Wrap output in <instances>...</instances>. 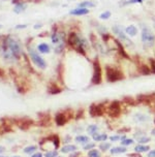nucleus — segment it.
Segmentation results:
<instances>
[{
  "label": "nucleus",
  "instance_id": "nucleus-15",
  "mask_svg": "<svg viewBox=\"0 0 155 157\" xmlns=\"http://www.w3.org/2000/svg\"><path fill=\"white\" fill-rule=\"evenodd\" d=\"M90 42H91V46H92L97 52H99V53H101V54H104V53H106L103 46L101 44L99 39L97 38V36H96L94 33L90 34Z\"/></svg>",
  "mask_w": 155,
  "mask_h": 157
},
{
  "label": "nucleus",
  "instance_id": "nucleus-31",
  "mask_svg": "<svg viewBox=\"0 0 155 157\" xmlns=\"http://www.w3.org/2000/svg\"><path fill=\"white\" fill-rule=\"evenodd\" d=\"M123 101L125 103H127V104H135V99H133L132 97H124Z\"/></svg>",
  "mask_w": 155,
  "mask_h": 157
},
{
  "label": "nucleus",
  "instance_id": "nucleus-38",
  "mask_svg": "<svg viewBox=\"0 0 155 157\" xmlns=\"http://www.w3.org/2000/svg\"><path fill=\"white\" fill-rule=\"evenodd\" d=\"M150 141V139L149 137H139V142L140 143H148Z\"/></svg>",
  "mask_w": 155,
  "mask_h": 157
},
{
  "label": "nucleus",
  "instance_id": "nucleus-26",
  "mask_svg": "<svg viewBox=\"0 0 155 157\" xmlns=\"http://www.w3.org/2000/svg\"><path fill=\"white\" fill-rule=\"evenodd\" d=\"M25 9H26V4L25 3H18L17 6L15 7V11L17 13H22V11H24Z\"/></svg>",
  "mask_w": 155,
  "mask_h": 157
},
{
  "label": "nucleus",
  "instance_id": "nucleus-18",
  "mask_svg": "<svg viewBox=\"0 0 155 157\" xmlns=\"http://www.w3.org/2000/svg\"><path fill=\"white\" fill-rule=\"evenodd\" d=\"M48 90H49V92L51 93V94H58V93L61 92V88L57 85L56 83L51 82L49 85V88H48Z\"/></svg>",
  "mask_w": 155,
  "mask_h": 157
},
{
  "label": "nucleus",
  "instance_id": "nucleus-39",
  "mask_svg": "<svg viewBox=\"0 0 155 157\" xmlns=\"http://www.w3.org/2000/svg\"><path fill=\"white\" fill-rule=\"evenodd\" d=\"M121 142H122V145L127 146V145H131L132 144V139H124V141H121Z\"/></svg>",
  "mask_w": 155,
  "mask_h": 157
},
{
  "label": "nucleus",
  "instance_id": "nucleus-14",
  "mask_svg": "<svg viewBox=\"0 0 155 157\" xmlns=\"http://www.w3.org/2000/svg\"><path fill=\"white\" fill-rule=\"evenodd\" d=\"M137 101L143 104H150L155 101V93H148V94H140L137 97Z\"/></svg>",
  "mask_w": 155,
  "mask_h": 157
},
{
  "label": "nucleus",
  "instance_id": "nucleus-13",
  "mask_svg": "<svg viewBox=\"0 0 155 157\" xmlns=\"http://www.w3.org/2000/svg\"><path fill=\"white\" fill-rule=\"evenodd\" d=\"M106 111V108L103 106V104L101 103H93L91 104L90 108H89V113L92 117H99L102 116L103 113Z\"/></svg>",
  "mask_w": 155,
  "mask_h": 157
},
{
  "label": "nucleus",
  "instance_id": "nucleus-9",
  "mask_svg": "<svg viewBox=\"0 0 155 157\" xmlns=\"http://www.w3.org/2000/svg\"><path fill=\"white\" fill-rule=\"evenodd\" d=\"M29 57H30V59L33 61V63L38 67V68H40V69H44V68H46V61L36 53L34 49H29Z\"/></svg>",
  "mask_w": 155,
  "mask_h": 157
},
{
  "label": "nucleus",
  "instance_id": "nucleus-29",
  "mask_svg": "<svg viewBox=\"0 0 155 157\" xmlns=\"http://www.w3.org/2000/svg\"><path fill=\"white\" fill-rule=\"evenodd\" d=\"M148 150H149V147H147V146H143V145H139V146L135 147V152H137V153L147 152Z\"/></svg>",
  "mask_w": 155,
  "mask_h": 157
},
{
  "label": "nucleus",
  "instance_id": "nucleus-34",
  "mask_svg": "<svg viewBox=\"0 0 155 157\" xmlns=\"http://www.w3.org/2000/svg\"><path fill=\"white\" fill-rule=\"evenodd\" d=\"M150 62V69H151V72H153V73H155V59H153V58H151V59L149 60Z\"/></svg>",
  "mask_w": 155,
  "mask_h": 157
},
{
  "label": "nucleus",
  "instance_id": "nucleus-51",
  "mask_svg": "<svg viewBox=\"0 0 155 157\" xmlns=\"http://www.w3.org/2000/svg\"><path fill=\"white\" fill-rule=\"evenodd\" d=\"M56 157H60V156H56Z\"/></svg>",
  "mask_w": 155,
  "mask_h": 157
},
{
  "label": "nucleus",
  "instance_id": "nucleus-4",
  "mask_svg": "<svg viewBox=\"0 0 155 157\" xmlns=\"http://www.w3.org/2000/svg\"><path fill=\"white\" fill-rule=\"evenodd\" d=\"M93 66V73H92V79H91V83L92 85H99L102 82V70H101V65L100 62L97 58L93 60L92 63Z\"/></svg>",
  "mask_w": 155,
  "mask_h": 157
},
{
  "label": "nucleus",
  "instance_id": "nucleus-30",
  "mask_svg": "<svg viewBox=\"0 0 155 157\" xmlns=\"http://www.w3.org/2000/svg\"><path fill=\"white\" fill-rule=\"evenodd\" d=\"M97 130H98V127L96 126V125H90V126L88 127V132H89V133H91V134L96 133V132H97Z\"/></svg>",
  "mask_w": 155,
  "mask_h": 157
},
{
  "label": "nucleus",
  "instance_id": "nucleus-3",
  "mask_svg": "<svg viewBox=\"0 0 155 157\" xmlns=\"http://www.w3.org/2000/svg\"><path fill=\"white\" fill-rule=\"evenodd\" d=\"M106 81L110 83L119 82L124 80L125 75L123 70L117 65H106Z\"/></svg>",
  "mask_w": 155,
  "mask_h": 157
},
{
  "label": "nucleus",
  "instance_id": "nucleus-11",
  "mask_svg": "<svg viewBox=\"0 0 155 157\" xmlns=\"http://www.w3.org/2000/svg\"><path fill=\"white\" fill-rule=\"evenodd\" d=\"M44 144H46V146H44V147L42 148L44 150L49 149L50 144L53 146L54 149H57V148L59 147V137H58V135H51V137H46V139H44L41 141L39 145H44Z\"/></svg>",
  "mask_w": 155,
  "mask_h": 157
},
{
  "label": "nucleus",
  "instance_id": "nucleus-37",
  "mask_svg": "<svg viewBox=\"0 0 155 157\" xmlns=\"http://www.w3.org/2000/svg\"><path fill=\"white\" fill-rule=\"evenodd\" d=\"M57 156V151H49L46 153V157H56Z\"/></svg>",
  "mask_w": 155,
  "mask_h": 157
},
{
  "label": "nucleus",
  "instance_id": "nucleus-27",
  "mask_svg": "<svg viewBox=\"0 0 155 157\" xmlns=\"http://www.w3.org/2000/svg\"><path fill=\"white\" fill-rule=\"evenodd\" d=\"M124 152H126V149L123 147H116L111 149L112 154H119V153H124Z\"/></svg>",
  "mask_w": 155,
  "mask_h": 157
},
{
  "label": "nucleus",
  "instance_id": "nucleus-1",
  "mask_svg": "<svg viewBox=\"0 0 155 157\" xmlns=\"http://www.w3.org/2000/svg\"><path fill=\"white\" fill-rule=\"evenodd\" d=\"M2 51L5 57L11 55L16 59H20L22 56V46L18 42V40L11 38L10 36L5 37L2 42Z\"/></svg>",
  "mask_w": 155,
  "mask_h": 157
},
{
  "label": "nucleus",
  "instance_id": "nucleus-48",
  "mask_svg": "<svg viewBox=\"0 0 155 157\" xmlns=\"http://www.w3.org/2000/svg\"><path fill=\"white\" fill-rule=\"evenodd\" d=\"M152 135H154V137H155V128L152 130Z\"/></svg>",
  "mask_w": 155,
  "mask_h": 157
},
{
  "label": "nucleus",
  "instance_id": "nucleus-24",
  "mask_svg": "<svg viewBox=\"0 0 155 157\" xmlns=\"http://www.w3.org/2000/svg\"><path fill=\"white\" fill-rule=\"evenodd\" d=\"M75 146H73V145H67V146H64V147L62 148L61 151L63 153H69V152H73V151H75Z\"/></svg>",
  "mask_w": 155,
  "mask_h": 157
},
{
  "label": "nucleus",
  "instance_id": "nucleus-43",
  "mask_svg": "<svg viewBox=\"0 0 155 157\" xmlns=\"http://www.w3.org/2000/svg\"><path fill=\"white\" fill-rule=\"evenodd\" d=\"M148 157H155V150H153V151L149 152V154H148Z\"/></svg>",
  "mask_w": 155,
  "mask_h": 157
},
{
  "label": "nucleus",
  "instance_id": "nucleus-49",
  "mask_svg": "<svg viewBox=\"0 0 155 157\" xmlns=\"http://www.w3.org/2000/svg\"><path fill=\"white\" fill-rule=\"evenodd\" d=\"M15 157H20V156H15Z\"/></svg>",
  "mask_w": 155,
  "mask_h": 157
},
{
  "label": "nucleus",
  "instance_id": "nucleus-35",
  "mask_svg": "<svg viewBox=\"0 0 155 157\" xmlns=\"http://www.w3.org/2000/svg\"><path fill=\"white\" fill-rule=\"evenodd\" d=\"M110 147H111V144H110V143H106V142L102 143V144L99 146V148H100L102 151H106V150H108Z\"/></svg>",
  "mask_w": 155,
  "mask_h": 157
},
{
  "label": "nucleus",
  "instance_id": "nucleus-22",
  "mask_svg": "<svg viewBox=\"0 0 155 157\" xmlns=\"http://www.w3.org/2000/svg\"><path fill=\"white\" fill-rule=\"evenodd\" d=\"M95 3L92 2V1H84V2L79 3L78 7H82V8H89V7H94L95 6Z\"/></svg>",
  "mask_w": 155,
  "mask_h": 157
},
{
  "label": "nucleus",
  "instance_id": "nucleus-36",
  "mask_svg": "<svg viewBox=\"0 0 155 157\" xmlns=\"http://www.w3.org/2000/svg\"><path fill=\"white\" fill-rule=\"evenodd\" d=\"M35 150H36L35 146H29V147H27V148L24 149V152L25 153H31V152H34Z\"/></svg>",
  "mask_w": 155,
  "mask_h": 157
},
{
  "label": "nucleus",
  "instance_id": "nucleus-41",
  "mask_svg": "<svg viewBox=\"0 0 155 157\" xmlns=\"http://www.w3.org/2000/svg\"><path fill=\"white\" fill-rule=\"evenodd\" d=\"M93 147H94V144H87V145L84 146V149L89 150V149H91V148H93Z\"/></svg>",
  "mask_w": 155,
  "mask_h": 157
},
{
  "label": "nucleus",
  "instance_id": "nucleus-23",
  "mask_svg": "<svg viewBox=\"0 0 155 157\" xmlns=\"http://www.w3.org/2000/svg\"><path fill=\"white\" fill-rule=\"evenodd\" d=\"M37 49L39 50V52H40V53H44V54H46V53H49V52H50V46H48L46 44H38Z\"/></svg>",
  "mask_w": 155,
  "mask_h": 157
},
{
  "label": "nucleus",
  "instance_id": "nucleus-50",
  "mask_svg": "<svg viewBox=\"0 0 155 157\" xmlns=\"http://www.w3.org/2000/svg\"><path fill=\"white\" fill-rule=\"evenodd\" d=\"M0 157H4V156H0Z\"/></svg>",
  "mask_w": 155,
  "mask_h": 157
},
{
  "label": "nucleus",
  "instance_id": "nucleus-40",
  "mask_svg": "<svg viewBox=\"0 0 155 157\" xmlns=\"http://www.w3.org/2000/svg\"><path fill=\"white\" fill-rule=\"evenodd\" d=\"M143 2V0H129L127 1V4H133V3H141Z\"/></svg>",
  "mask_w": 155,
  "mask_h": 157
},
{
  "label": "nucleus",
  "instance_id": "nucleus-28",
  "mask_svg": "<svg viewBox=\"0 0 155 157\" xmlns=\"http://www.w3.org/2000/svg\"><path fill=\"white\" fill-rule=\"evenodd\" d=\"M75 141L78 143H81V144H86V143H89V139L85 135H79V137H75Z\"/></svg>",
  "mask_w": 155,
  "mask_h": 157
},
{
  "label": "nucleus",
  "instance_id": "nucleus-17",
  "mask_svg": "<svg viewBox=\"0 0 155 157\" xmlns=\"http://www.w3.org/2000/svg\"><path fill=\"white\" fill-rule=\"evenodd\" d=\"M137 68H139L140 72L144 75H148L151 73V69H150V66H148L147 64L145 63H139L137 64Z\"/></svg>",
  "mask_w": 155,
  "mask_h": 157
},
{
  "label": "nucleus",
  "instance_id": "nucleus-32",
  "mask_svg": "<svg viewBox=\"0 0 155 157\" xmlns=\"http://www.w3.org/2000/svg\"><path fill=\"white\" fill-rule=\"evenodd\" d=\"M88 157H100V154L97 150H91L90 152L88 153Z\"/></svg>",
  "mask_w": 155,
  "mask_h": 157
},
{
  "label": "nucleus",
  "instance_id": "nucleus-10",
  "mask_svg": "<svg viewBox=\"0 0 155 157\" xmlns=\"http://www.w3.org/2000/svg\"><path fill=\"white\" fill-rule=\"evenodd\" d=\"M121 114V106L119 101H113L108 106V115L112 118H117Z\"/></svg>",
  "mask_w": 155,
  "mask_h": 157
},
{
  "label": "nucleus",
  "instance_id": "nucleus-44",
  "mask_svg": "<svg viewBox=\"0 0 155 157\" xmlns=\"http://www.w3.org/2000/svg\"><path fill=\"white\" fill-rule=\"evenodd\" d=\"M111 139H112V141H114V142H115V141H117V139H119V137H118V135H115V137H111Z\"/></svg>",
  "mask_w": 155,
  "mask_h": 157
},
{
  "label": "nucleus",
  "instance_id": "nucleus-16",
  "mask_svg": "<svg viewBox=\"0 0 155 157\" xmlns=\"http://www.w3.org/2000/svg\"><path fill=\"white\" fill-rule=\"evenodd\" d=\"M113 44L115 46V49L118 51V53L120 54V56L122 57V58H125V59H129V56L128 54L126 53V51L124 50V46L123 44H122L121 41L119 40V39H116V38H113Z\"/></svg>",
  "mask_w": 155,
  "mask_h": 157
},
{
  "label": "nucleus",
  "instance_id": "nucleus-7",
  "mask_svg": "<svg viewBox=\"0 0 155 157\" xmlns=\"http://www.w3.org/2000/svg\"><path fill=\"white\" fill-rule=\"evenodd\" d=\"M13 81H15V84H16V87L18 89V91L20 93H25L28 91L29 89V85L27 81H25L23 77L19 75L18 73H13Z\"/></svg>",
  "mask_w": 155,
  "mask_h": 157
},
{
  "label": "nucleus",
  "instance_id": "nucleus-8",
  "mask_svg": "<svg viewBox=\"0 0 155 157\" xmlns=\"http://www.w3.org/2000/svg\"><path fill=\"white\" fill-rule=\"evenodd\" d=\"M113 32L115 33V35L118 37V39L121 41L123 44H127V46H132L131 40H129V38L127 37L126 33L123 31L122 27H120L119 25H116L113 27Z\"/></svg>",
  "mask_w": 155,
  "mask_h": 157
},
{
  "label": "nucleus",
  "instance_id": "nucleus-2",
  "mask_svg": "<svg viewBox=\"0 0 155 157\" xmlns=\"http://www.w3.org/2000/svg\"><path fill=\"white\" fill-rule=\"evenodd\" d=\"M67 42H68L70 48L75 50L77 53L83 55V56H86L88 49V42L85 38L81 37L77 32H73V31L70 32L69 35H68V38H67Z\"/></svg>",
  "mask_w": 155,
  "mask_h": 157
},
{
  "label": "nucleus",
  "instance_id": "nucleus-25",
  "mask_svg": "<svg viewBox=\"0 0 155 157\" xmlns=\"http://www.w3.org/2000/svg\"><path fill=\"white\" fill-rule=\"evenodd\" d=\"M106 134H97V133H94L93 134V139L95 141H98V142H104L106 139Z\"/></svg>",
  "mask_w": 155,
  "mask_h": 157
},
{
  "label": "nucleus",
  "instance_id": "nucleus-6",
  "mask_svg": "<svg viewBox=\"0 0 155 157\" xmlns=\"http://www.w3.org/2000/svg\"><path fill=\"white\" fill-rule=\"evenodd\" d=\"M142 40L146 46H152L155 44V36L152 30L149 27H143L142 29Z\"/></svg>",
  "mask_w": 155,
  "mask_h": 157
},
{
  "label": "nucleus",
  "instance_id": "nucleus-19",
  "mask_svg": "<svg viewBox=\"0 0 155 157\" xmlns=\"http://www.w3.org/2000/svg\"><path fill=\"white\" fill-rule=\"evenodd\" d=\"M87 13H89V9H88V8H82V7H78L70 11V15H87Z\"/></svg>",
  "mask_w": 155,
  "mask_h": 157
},
{
  "label": "nucleus",
  "instance_id": "nucleus-47",
  "mask_svg": "<svg viewBox=\"0 0 155 157\" xmlns=\"http://www.w3.org/2000/svg\"><path fill=\"white\" fill-rule=\"evenodd\" d=\"M78 155H80V153H75V154H71L70 155V157H77Z\"/></svg>",
  "mask_w": 155,
  "mask_h": 157
},
{
  "label": "nucleus",
  "instance_id": "nucleus-20",
  "mask_svg": "<svg viewBox=\"0 0 155 157\" xmlns=\"http://www.w3.org/2000/svg\"><path fill=\"white\" fill-rule=\"evenodd\" d=\"M125 33L129 36H135L137 33V28L134 25H130L125 29Z\"/></svg>",
  "mask_w": 155,
  "mask_h": 157
},
{
  "label": "nucleus",
  "instance_id": "nucleus-5",
  "mask_svg": "<svg viewBox=\"0 0 155 157\" xmlns=\"http://www.w3.org/2000/svg\"><path fill=\"white\" fill-rule=\"evenodd\" d=\"M72 117H73V112L69 108H67L65 111H60L56 114L55 121H56V124L58 126H63L65 123L69 121Z\"/></svg>",
  "mask_w": 155,
  "mask_h": 157
},
{
  "label": "nucleus",
  "instance_id": "nucleus-33",
  "mask_svg": "<svg viewBox=\"0 0 155 157\" xmlns=\"http://www.w3.org/2000/svg\"><path fill=\"white\" fill-rule=\"evenodd\" d=\"M110 17H111V13L110 11H104V13H100V15H99V18L101 20H108Z\"/></svg>",
  "mask_w": 155,
  "mask_h": 157
},
{
  "label": "nucleus",
  "instance_id": "nucleus-12",
  "mask_svg": "<svg viewBox=\"0 0 155 157\" xmlns=\"http://www.w3.org/2000/svg\"><path fill=\"white\" fill-rule=\"evenodd\" d=\"M13 123H15L20 129L26 130V129H28L34 122H33V120H31V119L27 118V117H24V118L13 119Z\"/></svg>",
  "mask_w": 155,
  "mask_h": 157
},
{
  "label": "nucleus",
  "instance_id": "nucleus-45",
  "mask_svg": "<svg viewBox=\"0 0 155 157\" xmlns=\"http://www.w3.org/2000/svg\"><path fill=\"white\" fill-rule=\"evenodd\" d=\"M31 157H41V154L40 153H35V154H33Z\"/></svg>",
  "mask_w": 155,
  "mask_h": 157
},
{
  "label": "nucleus",
  "instance_id": "nucleus-21",
  "mask_svg": "<svg viewBox=\"0 0 155 157\" xmlns=\"http://www.w3.org/2000/svg\"><path fill=\"white\" fill-rule=\"evenodd\" d=\"M133 119L135 122L142 123V122H145V121H147V120H149V117L146 116V115H143V114H135Z\"/></svg>",
  "mask_w": 155,
  "mask_h": 157
},
{
  "label": "nucleus",
  "instance_id": "nucleus-46",
  "mask_svg": "<svg viewBox=\"0 0 155 157\" xmlns=\"http://www.w3.org/2000/svg\"><path fill=\"white\" fill-rule=\"evenodd\" d=\"M4 151H5L4 147H1V146H0V153H2V152H4Z\"/></svg>",
  "mask_w": 155,
  "mask_h": 157
},
{
  "label": "nucleus",
  "instance_id": "nucleus-42",
  "mask_svg": "<svg viewBox=\"0 0 155 157\" xmlns=\"http://www.w3.org/2000/svg\"><path fill=\"white\" fill-rule=\"evenodd\" d=\"M5 75V71L4 69H2L1 67H0V77H3Z\"/></svg>",
  "mask_w": 155,
  "mask_h": 157
}]
</instances>
